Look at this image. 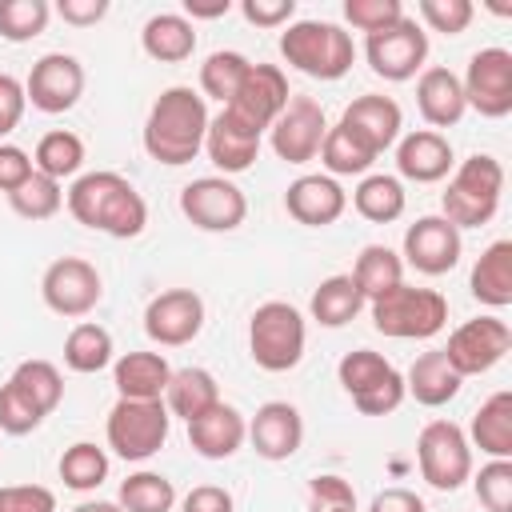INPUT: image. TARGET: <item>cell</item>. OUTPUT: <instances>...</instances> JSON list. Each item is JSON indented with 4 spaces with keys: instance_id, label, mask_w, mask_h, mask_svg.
<instances>
[{
    "instance_id": "6da1fadb",
    "label": "cell",
    "mask_w": 512,
    "mask_h": 512,
    "mask_svg": "<svg viewBox=\"0 0 512 512\" xmlns=\"http://www.w3.org/2000/svg\"><path fill=\"white\" fill-rule=\"evenodd\" d=\"M64 204H68L76 224H84L92 232H104V236H116V240H132L148 224L144 196L120 172H84V176H76L72 188L64 192Z\"/></svg>"
},
{
    "instance_id": "7a4b0ae2",
    "label": "cell",
    "mask_w": 512,
    "mask_h": 512,
    "mask_svg": "<svg viewBox=\"0 0 512 512\" xmlns=\"http://www.w3.org/2000/svg\"><path fill=\"white\" fill-rule=\"evenodd\" d=\"M208 120H212L208 116V100L196 88L172 84L148 108V120H144V152L156 164L180 168V164H188V160L200 156Z\"/></svg>"
},
{
    "instance_id": "3957f363",
    "label": "cell",
    "mask_w": 512,
    "mask_h": 512,
    "mask_svg": "<svg viewBox=\"0 0 512 512\" xmlns=\"http://www.w3.org/2000/svg\"><path fill=\"white\" fill-rule=\"evenodd\" d=\"M280 56L312 80H340L356 64V44L332 20H292L280 32Z\"/></svg>"
},
{
    "instance_id": "277c9868",
    "label": "cell",
    "mask_w": 512,
    "mask_h": 512,
    "mask_svg": "<svg viewBox=\"0 0 512 512\" xmlns=\"http://www.w3.org/2000/svg\"><path fill=\"white\" fill-rule=\"evenodd\" d=\"M504 192V164L488 152H472L468 160L456 164L444 196H440V216L452 228H484Z\"/></svg>"
},
{
    "instance_id": "5b68a950",
    "label": "cell",
    "mask_w": 512,
    "mask_h": 512,
    "mask_svg": "<svg viewBox=\"0 0 512 512\" xmlns=\"http://www.w3.org/2000/svg\"><path fill=\"white\" fill-rule=\"evenodd\" d=\"M372 328L392 340H428L448 324V300L436 288H412L396 284L384 296L368 300Z\"/></svg>"
},
{
    "instance_id": "8992f818",
    "label": "cell",
    "mask_w": 512,
    "mask_h": 512,
    "mask_svg": "<svg viewBox=\"0 0 512 512\" xmlns=\"http://www.w3.org/2000/svg\"><path fill=\"white\" fill-rule=\"evenodd\" d=\"M304 316L288 300H264L248 320V352L264 372H288L304 356Z\"/></svg>"
},
{
    "instance_id": "52a82bcc",
    "label": "cell",
    "mask_w": 512,
    "mask_h": 512,
    "mask_svg": "<svg viewBox=\"0 0 512 512\" xmlns=\"http://www.w3.org/2000/svg\"><path fill=\"white\" fill-rule=\"evenodd\" d=\"M168 428H172V416L164 400H116L104 432H108V448L120 460L140 464L164 448Z\"/></svg>"
},
{
    "instance_id": "ba28073f",
    "label": "cell",
    "mask_w": 512,
    "mask_h": 512,
    "mask_svg": "<svg viewBox=\"0 0 512 512\" xmlns=\"http://www.w3.org/2000/svg\"><path fill=\"white\" fill-rule=\"evenodd\" d=\"M416 460L420 476L436 492H456L472 476V444L460 424L452 420H428L416 436Z\"/></svg>"
},
{
    "instance_id": "9c48e42d",
    "label": "cell",
    "mask_w": 512,
    "mask_h": 512,
    "mask_svg": "<svg viewBox=\"0 0 512 512\" xmlns=\"http://www.w3.org/2000/svg\"><path fill=\"white\" fill-rule=\"evenodd\" d=\"M364 56L376 76H384L392 84L412 80L428 60V32L412 16H400L396 24L364 36Z\"/></svg>"
},
{
    "instance_id": "30bf717a",
    "label": "cell",
    "mask_w": 512,
    "mask_h": 512,
    "mask_svg": "<svg viewBox=\"0 0 512 512\" xmlns=\"http://www.w3.org/2000/svg\"><path fill=\"white\" fill-rule=\"evenodd\" d=\"M40 296H44V304H48L56 316L80 320V316H88V312L100 304L104 280H100V272H96L92 260H84V256H60V260H52V264L44 268Z\"/></svg>"
},
{
    "instance_id": "8fae6325",
    "label": "cell",
    "mask_w": 512,
    "mask_h": 512,
    "mask_svg": "<svg viewBox=\"0 0 512 512\" xmlns=\"http://www.w3.org/2000/svg\"><path fill=\"white\" fill-rule=\"evenodd\" d=\"M180 212L200 232H236L248 216V200L228 176H200L180 188Z\"/></svg>"
},
{
    "instance_id": "7c38bea8",
    "label": "cell",
    "mask_w": 512,
    "mask_h": 512,
    "mask_svg": "<svg viewBox=\"0 0 512 512\" xmlns=\"http://www.w3.org/2000/svg\"><path fill=\"white\" fill-rule=\"evenodd\" d=\"M464 104L476 108L488 120H500L512 112V52L508 48H480L472 52L464 76Z\"/></svg>"
},
{
    "instance_id": "4fadbf2b",
    "label": "cell",
    "mask_w": 512,
    "mask_h": 512,
    "mask_svg": "<svg viewBox=\"0 0 512 512\" xmlns=\"http://www.w3.org/2000/svg\"><path fill=\"white\" fill-rule=\"evenodd\" d=\"M508 348H512V328L500 316H476V320H464L448 336L444 356L460 376H480L496 368L508 356Z\"/></svg>"
},
{
    "instance_id": "5bb4252c",
    "label": "cell",
    "mask_w": 512,
    "mask_h": 512,
    "mask_svg": "<svg viewBox=\"0 0 512 512\" xmlns=\"http://www.w3.org/2000/svg\"><path fill=\"white\" fill-rule=\"evenodd\" d=\"M24 96L36 112L48 116L76 108V100L84 96V64L68 52H44L24 80Z\"/></svg>"
},
{
    "instance_id": "9a60e30c",
    "label": "cell",
    "mask_w": 512,
    "mask_h": 512,
    "mask_svg": "<svg viewBox=\"0 0 512 512\" xmlns=\"http://www.w3.org/2000/svg\"><path fill=\"white\" fill-rule=\"evenodd\" d=\"M204 328V300L192 288H164L144 308V332L160 348H184Z\"/></svg>"
},
{
    "instance_id": "2e32d148",
    "label": "cell",
    "mask_w": 512,
    "mask_h": 512,
    "mask_svg": "<svg viewBox=\"0 0 512 512\" xmlns=\"http://www.w3.org/2000/svg\"><path fill=\"white\" fill-rule=\"evenodd\" d=\"M324 132H328V116L324 108L312 100V96H292L288 108L276 116V124L268 128V140H272V152L288 164H308L320 156V144H324Z\"/></svg>"
},
{
    "instance_id": "e0dca14e",
    "label": "cell",
    "mask_w": 512,
    "mask_h": 512,
    "mask_svg": "<svg viewBox=\"0 0 512 512\" xmlns=\"http://www.w3.org/2000/svg\"><path fill=\"white\" fill-rule=\"evenodd\" d=\"M292 92H288V76L276 64H248L244 84L236 88V96L224 104L236 120H244L248 128H256L260 136L276 124V116L288 108Z\"/></svg>"
},
{
    "instance_id": "ac0fdd59",
    "label": "cell",
    "mask_w": 512,
    "mask_h": 512,
    "mask_svg": "<svg viewBox=\"0 0 512 512\" xmlns=\"http://www.w3.org/2000/svg\"><path fill=\"white\" fill-rule=\"evenodd\" d=\"M464 240L460 228H452L444 216H420L404 232V264H412L420 276H444L460 264Z\"/></svg>"
},
{
    "instance_id": "d6986e66",
    "label": "cell",
    "mask_w": 512,
    "mask_h": 512,
    "mask_svg": "<svg viewBox=\"0 0 512 512\" xmlns=\"http://www.w3.org/2000/svg\"><path fill=\"white\" fill-rule=\"evenodd\" d=\"M248 444L264 460H288V456H296L300 444H304V416H300V408L288 404V400L260 404L256 416L248 420Z\"/></svg>"
},
{
    "instance_id": "ffe728a7",
    "label": "cell",
    "mask_w": 512,
    "mask_h": 512,
    "mask_svg": "<svg viewBox=\"0 0 512 512\" xmlns=\"http://www.w3.org/2000/svg\"><path fill=\"white\" fill-rule=\"evenodd\" d=\"M284 208L296 224L308 228H324L336 224L348 208V192L340 188V180H332L328 172H312V176H296L284 192Z\"/></svg>"
},
{
    "instance_id": "44dd1931",
    "label": "cell",
    "mask_w": 512,
    "mask_h": 512,
    "mask_svg": "<svg viewBox=\"0 0 512 512\" xmlns=\"http://www.w3.org/2000/svg\"><path fill=\"white\" fill-rule=\"evenodd\" d=\"M204 152H208V160H212L224 176L248 172V168L256 164V156H260V132L248 128L244 120H236L228 108H220V112L208 120Z\"/></svg>"
},
{
    "instance_id": "7402d4cb",
    "label": "cell",
    "mask_w": 512,
    "mask_h": 512,
    "mask_svg": "<svg viewBox=\"0 0 512 512\" xmlns=\"http://www.w3.org/2000/svg\"><path fill=\"white\" fill-rule=\"evenodd\" d=\"M340 124H344V128H352V132H356V136H360V140L380 156L384 148H392V144L400 140L404 112H400V104H396L392 96L368 92V96H356V100L344 108Z\"/></svg>"
},
{
    "instance_id": "603a6c76",
    "label": "cell",
    "mask_w": 512,
    "mask_h": 512,
    "mask_svg": "<svg viewBox=\"0 0 512 512\" xmlns=\"http://www.w3.org/2000/svg\"><path fill=\"white\" fill-rule=\"evenodd\" d=\"M456 156H452V144L444 132H432V128H416L408 136H400L396 144V168L404 180H416V184H436L452 172Z\"/></svg>"
},
{
    "instance_id": "cb8c5ba5",
    "label": "cell",
    "mask_w": 512,
    "mask_h": 512,
    "mask_svg": "<svg viewBox=\"0 0 512 512\" xmlns=\"http://www.w3.org/2000/svg\"><path fill=\"white\" fill-rule=\"evenodd\" d=\"M244 440H248V420L224 400L216 408H208L204 416L188 420V444L204 460H228L244 448Z\"/></svg>"
},
{
    "instance_id": "d4e9b609",
    "label": "cell",
    "mask_w": 512,
    "mask_h": 512,
    "mask_svg": "<svg viewBox=\"0 0 512 512\" xmlns=\"http://www.w3.org/2000/svg\"><path fill=\"white\" fill-rule=\"evenodd\" d=\"M416 108H420V116L432 124V132L460 124V116L468 112L460 76H456L452 68H440V64L424 68L420 80H416Z\"/></svg>"
},
{
    "instance_id": "484cf974",
    "label": "cell",
    "mask_w": 512,
    "mask_h": 512,
    "mask_svg": "<svg viewBox=\"0 0 512 512\" xmlns=\"http://www.w3.org/2000/svg\"><path fill=\"white\" fill-rule=\"evenodd\" d=\"M172 364L160 352H124L112 364V384L120 400H164Z\"/></svg>"
},
{
    "instance_id": "4316f807",
    "label": "cell",
    "mask_w": 512,
    "mask_h": 512,
    "mask_svg": "<svg viewBox=\"0 0 512 512\" xmlns=\"http://www.w3.org/2000/svg\"><path fill=\"white\" fill-rule=\"evenodd\" d=\"M460 384H464V376H460V372L448 364L444 348L420 352V356L412 360L408 376H404V392H408L416 404H424V408H440V404L456 400Z\"/></svg>"
},
{
    "instance_id": "83f0119b",
    "label": "cell",
    "mask_w": 512,
    "mask_h": 512,
    "mask_svg": "<svg viewBox=\"0 0 512 512\" xmlns=\"http://www.w3.org/2000/svg\"><path fill=\"white\" fill-rule=\"evenodd\" d=\"M140 48L160 64H180L196 52V24L184 12H156L140 28Z\"/></svg>"
},
{
    "instance_id": "f1b7e54d",
    "label": "cell",
    "mask_w": 512,
    "mask_h": 512,
    "mask_svg": "<svg viewBox=\"0 0 512 512\" xmlns=\"http://www.w3.org/2000/svg\"><path fill=\"white\" fill-rule=\"evenodd\" d=\"M472 448H480L492 460H512V392H492L464 432Z\"/></svg>"
},
{
    "instance_id": "f546056e",
    "label": "cell",
    "mask_w": 512,
    "mask_h": 512,
    "mask_svg": "<svg viewBox=\"0 0 512 512\" xmlns=\"http://www.w3.org/2000/svg\"><path fill=\"white\" fill-rule=\"evenodd\" d=\"M220 404V384L208 368H172V380L164 388V408L168 416H180L184 424L204 416L208 408Z\"/></svg>"
},
{
    "instance_id": "4dcf8cb0",
    "label": "cell",
    "mask_w": 512,
    "mask_h": 512,
    "mask_svg": "<svg viewBox=\"0 0 512 512\" xmlns=\"http://www.w3.org/2000/svg\"><path fill=\"white\" fill-rule=\"evenodd\" d=\"M472 296L484 308H508L512 304V240H496L480 252L468 280Z\"/></svg>"
},
{
    "instance_id": "1f68e13d",
    "label": "cell",
    "mask_w": 512,
    "mask_h": 512,
    "mask_svg": "<svg viewBox=\"0 0 512 512\" xmlns=\"http://www.w3.org/2000/svg\"><path fill=\"white\" fill-rule=\"evenodd\" d=\"M364 304H368V300L360 296L356 280H352L348 272H336V276L320 280V288L312 292L308 312H312V320L324 324V328H344V324H352V320L360 316Z\"/></svg>"
},
{
    "instance_id": "d6a6232c",
    "label": "cell",
    "mask_w": 512,
    "mask_h": 512,
    "mask_svg": "<svg viewBox=\"0 0 512 512\" xmlns=\"http://www.w3.org/2000/svg\"><path fill=\"white\" fill-rule=\"evenodd\" d=\"M404 204H408V192L400 184V176H388V172H372L356 184L352 192V208L372 220V224H392L404 216Z\"/></svg>"
},
{
    "instance_id": "836d02e7",
    "label": "cell",
    "mask_w": 512,
    "mask_h": 512,
    "mask_svg": "<svg viewBox=\"0 0 512 512\" xmlns=\"http://www.w3.org/2000/svg\"><path fill=\"white\" fill-rule=\"evenodd\" d=\"M372 160H376V152H372L352 128L328 124L324 144H320V164L328 168L332 180H336V176H364V172L372 168Z\"/></svg>"
},
{
    "instance_id": "e575fe53",
    "label": "cell",
    "mask_w": 512,
    "mask_h": 512,
    "mask_svg": "<svg viewBox=\"0 0 512 512\" xmlns=\"http://www.w3.org/2000/svg\"><path fill=\"white\" fill-rule=\"evenodd\" d=\"M348 276L356 280V288H360L364 300H376V296H384L388 288L404 284V260H400L388 244H368V248H360L356 268H352Z\"/></svg>"
},
{
    "instance_id": "d590c367",
    "label": "cell",
    "mask_w": 512,
    "mask_h": 512,
    "mask_svg": "<svg viewBox=\"0 0 512 512\" xmlns=\"http://www.w3.org/2000/svg\"><path fill=\"white\" fill-rule=\"evenodd\" d=\"M112 332L104 328V324H92V320H80L68 336H64V364L72 368V372H84V376H92V372H104L108 364H112Z\"/></svg>"
},
{
    "instance_id": "8d00e7d4",
    "label": "cell",
    "mask_w": 512,
    "mask_h": 512,
    "mask_svg": "<svg viewBox=\"0 0 512 512\" xmlns=\"http://www.w3.org/2000/svg\"><path fill=\"white\" fill-rule=\"evenodd\" d=\"M84 164V140L68 128H52L36 140V152H32V168L48 180H68L76 176Z\"/></svg>"
},
{
    "instance_id": "74e56055",
    "label": "cell",
    "mask_w": 512,
    "mask_h": 512,
    "mask_svg": "<svg viewBox=\"0 0 512 512\" xmlns=\"http://www.w3.org/2000/svg\"><path fill=\"white\" fill-rule=\"evenodd\" d=\"M56 468H60L64 488H72V492H96L108 480V452L96 448L92 440H76V444L64 448V456H60Z\"/></svg>"
},
{
    "instance_id": "f35d334b",
    "label": "cell",
    "mask_w": 512,
    "mask_h": 512,
    "mask_svg": "<svg viewBox=\"0 0 512 512\" xmlns=\"http://www.w3.org/2000/svg\"><path fill=\"white\" fill-rule=\"evenodd\" d=\"M248 56L244 52H236V48H220V52H212L204 64H200V96L208 100H220V104H228L232 96H236V88L244 84V76H248Z\"/></svg>"
},
{
    "instance_id": "ab89813d",
    "label": "cell",
    "mask_w": 512,
    "mask_h": 512,
    "mask_svg": "<svg viewBox=\"0 0 512 512\" xmlns=\"http://www.w3.org/2000/svg\"><path fill=\"white\" fill-rule=\"evenodd\" d=\"M116 504H120V512H172L176 488L168 476L144 468V472H132L128 480H120Z\"/></svg>"
},
{
    "instance_id": "60d3db41",
    "label": "cell",
    "mask_w": 512,
    "mask_h": 512,
    "mask_svg": "<svg viewBox=\"0 0 512 512\" xmlns=\"http://www.w3.org/2000/svg\"><path fill=\"white\" fill-rule=\"evenodd\" d=\"M8 380H12L44 416L56 412V404L64 400V376H60V368H56L52 360H20Z\"/></svg>"
},
{
    "instance_id": "b9f144b4",
    "label": "cell",
    "mask_w": 512,
    "mask_h": 512,
    "mask_svg": "<svg viewBox=\"0 0 512 512\" xmlns=\"http://www.w3.org/2000/svg\"><path fill=\"white\" fill-rule=\"evenodd\" d=\"M8 204H12V212H16L20 220H52V216L64 208V188H60V180H48V176L32 172V176L8 196Z\"/></svg>"
},
{
    "instance_id": "7bdbcfd3",
    "label": "cell",
    "mask_w": 512,
    "mask_h": 512,
    "mask_svg": "<svg viewBox=\"0 0 512 512\" xmlns=\"http://www.w3.org/2000/svg\"><path fill=\"white\" fill-rule=\"evenodd\" d=\"M52 20L48 0H0V36L12 44L36 40Z\"/></svg>"
},
{
    "instance_id": "ee69618b",
    "label": "cell",
    "mask_w": 512,
    "mask_h": 512,
    "mask_svg": "<svg viewBox=\"0 0 512 512\" xmlns=\"http://www.w3.org/2000/svg\"><path fill=\"white\" fill-rule=\"evenodd\" d=\"M396 368L380 356V352H372V348H356V352H344L340 356V364H336V376H340V384H344V392L348 396H360V392H368L372 384H380L384 376H392Z\"/></svg>"
},
{
    "instance_id": "f6af8a7d",
    "label": "cell",
    "mask_w": 512,
    "mask_h": 512,
    "mask_svg": "<svg viewBox=\"0 0 512 512\" xmlns=\"http://www.w3.org/2000/svg\"><path fill=\"white\" fill-rule=\"evenodd\" d=\"M476 500L488 512H512V460H488L476 476H468Z\"/></svg>"
},
{
    "instance_id": "bcb514c9",
    "label": "cell",
    "mask_w": 512,
    "mask_h": 512,
    "mask_svg": "<svg viewBox=\"0 0 512 512\" xmlns=\"http://www.w3.org/2000/svg\"><path fill=\"white\" fill-rule=\"evenodd\" d=\"M44 424V412L8 380V384H0V432H8V436H28V432H36Z\"/></svg>"
},
{
    "instance_id": "7dc6e473",
    "label": "cell",
    "mask_w": 512,
    "mask_h": 512,
    "mask_svg": "<svg viewBox=\"0 0 512 512\" xmlns=\"http://www.w3.org/2000/svg\"><path fill=\"white\" fill-rule=\"evenodd\" d=\"M420 12V28H432V32H444V36H460L472 16H476V4L472 0H420L416 4Z\"/></svg>"
},
{
    "instance_id": "c3c4849f",
    "label": "cell",
    "mask_w": 512,
    "mask_h": 512,
    "mask_svg": "<svg viewBox=\"0 0 512 512\" xmlns=\"http://www.w3.org/2000/svg\"><path fill=\"white\" fill-rule=\"evenodd\" d=\"M400 16H404V4L400 0H344V20L352 28H360L364 36L396 24Z\"/></svg>"
},
{
    "instance_id": "681fc988",
    "label": "cell",
    "mask_w": 512,
    "mask_h": 512,
    "mask_svg": "<svg viewBox=\"0 0 512 512\" xmlns=\"http://www.w3.org/2000/svg\"><path fill=\"white\" fill-rule=\"evenodd\" d=\"M404 376L400 372H392V376H384L380 384H372L368 392H360V396H352V404L364 412V416H388V412H396L400 404H404Z\"/></svg>"
},
{
    "instance_id": "f907efd6",
    "label": "cell",
    "mask_w": 512,
    "mask_h": 512,
    "mask_svg": "<svg viewBox=\"0 0 512 512\" xmlns=\"http://www.w3.org/2000/svg\"><path fill=\"white\" fill-rule=\"evenodd\" d=\"M308 500H312V512H328V508H356V492L344 476L336 472H320L308 480Z\"/></svg>"
},
{
    "instance_id": "816d5d0a",
    "label": "cell",
    "mask_w": 512,
    "mask_h": 512,
    "mask_svg": "<svg viewBox=\"0 0 512 512\" xmlns=\"http://www.w3.org/2000/svg\"><path fill=\"white\" fill-rule=\"evenodd\" d=\"M0 512H56V496L44 484H4Z\"/></svg>"
},
{
    "instance_id": "f5cc1de1",
    "label": "cell",
    "mask_w": 512,
    "mask_h": 512,
    "mask_svg": "<svg viewBox=\"0 0 512 512\" xmlns=\"http://www.w3.org/2000/svg\"><path fill=\"white\" fill-rule=\"evenodd\" d=\"M240 16L256 28H280V24H292L296 0H240Z\"/></svg>"
},
{
    "instance_id": "db71d44e",
    "label": "cell",
    "mask_w": 512,
    "mask_h": 512,
    "mask_svg": "<svg viewBox=\"0 0 512 512\" xmlns=\"http://www.w3.org/2000/svg\"><path fill=\"white\" fill-rule=\"evenodd\" d=\"M24 108H28V96H24V84L8 72H0V140L8 132H16V124L24 120Z\"/></svg>"
},
{
    "instance_id": "11a10c76",
    "label": "cell",
    "mask_w": 512,
    "mask_h": 512,
    "mask_svg": "<svg viewBox=\"0 0 512 512\" xmlns=\"http://www.w3.org/2000/svg\"><path fill=\"white\" fill-rule=\"evenodd\" d=\"M32 156L20 144H0V192L12 196L28 176H32Z\"/></svg>"
},
{
    "instance_id": "9f6ffc18",
    "label": "cell",
    "mask_w": 512,
    "mask_h": 512,
    "mask_svg": "<svg viewBox=\"0 0 512 512\" xmlns=\"http://www.w3.org/2000/svg\"><path fill=\"white\" fill-rule=\"evenodd\" d=\"M232 492L220 488V484H196L184 500H180V512H232Z\"/></svg>"
},
{
    "instance_id": "6f0895ef",
    "label": "cell",
    "mask_w": 512,
    "mask_h": 512,
    "mask_svg": "<svg viewBox=\"0 0 512 512\" xmlns=\"http://www.w3.org/2000/svg\"><path fill=\"white\" fill-rule=\"evenodd\" d=\"M56 16L72 28H92L108 16V0H60L56 4Z\"/></svg>"
},
{
    "instance_id": "680465c9",
    "label": "cell",
    "mask_w": 512,
    "mask_h": 512,
    "mask_svg": "<svg viewBox=\"0 0 512 512\" xmlns=\"http://www.w3.org/2000/svg\"><path fill=\"white\" fill-rule=\"evenodd\" d=\"M368 512H428V508L412 488H384L372 496Z\"/></svg>"
},
{
    "instance_id": "91938a15",
    "label": "cell",
    "mask_w": 512,
    "mask_h": 512,
    "mask_svg": "<svg viewBox=\"0 0 512 512\" xmlns=\"http://www.w3.org/2000/svg\"><path fill=\"white\" fill-rule=\"evenodd\" d=\"M228 12H232V0H184L188 20H216V16H228Z\"/></svg>"
},
{
    "instance_id": "94428289",
    "label": "cell",
    "mask_w": 512,
    "mask_h": 512,
    "mask_svg": "<svg viewBox=\"0 0 512 512\" xmlns=\"http://www.w3.org/2000/svg\"><path fill=\"white\" fill-rule=\"evenodd\" d=\"M72 512H120V504H116V500H84V504H76Z\"/></svg>"
},
{
    "instance_id": "6125c7cd",
    "label": "cell",
    "mask_w": 512,
    "mask_h": 512,
    "mask_svg": "<svg viewBox=\"0 0 512 512\" xmlns=\"http://www.w3.org/2000/svg\"><path fill=\"white\" fill-rule=\"evenodd\" d=\"M328 512H356V508H328Z\"/></svg>"
}]
</instances>
